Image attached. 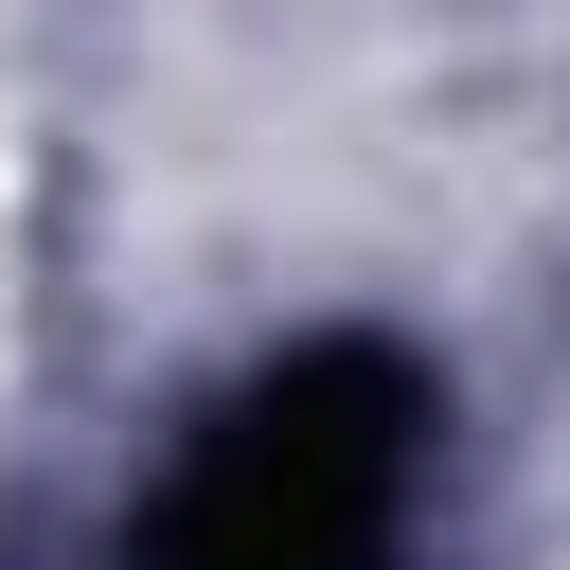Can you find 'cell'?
Here are the masks:
<instances>
[{
	"label": "cell",
	"mask_w": 570,
	"mask_h": 570,
	"mask_svg": "<svg viewBox=\"0 0 570 570\" xmlns=\"http://www.w3.org/2000/svg\"><path fill=\"white\" fill-rule=\"evenodd\" d=\"M410 463H428V392L392 356H285L178 445L142 570H374L410 517Z\"/></svg>",
	"instance_id": "1"
}]
</instances>
